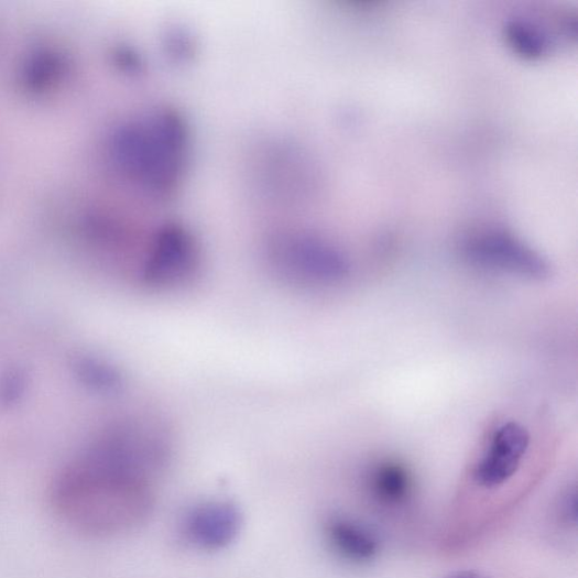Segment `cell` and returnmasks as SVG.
I'll list each match as a JSON object with an SVG mask.
<instances>
[{"label":"cell","instance_id":"6da1fadb","mask_svg":"<svg viewBox=\"0 0 578 578\" xmlns=\"http://www.w3.org/2000/svg\"><path fill=\"white\" fill-rule=\"evenodd\" d=\"M155 501L154 481L102 439L63 471L52 492L57 516L94 538L114 537L143 524Z\"/></svg>","mask_w":578,"mask_h":578},{"label":"cell","instance_id":"7a4b0ae2","mask_svg":"<svg viewBox=\"0 0 578 578\" xmlns=\"http://www.w3.org/2000/svg\"><path fill=\"white\" fill-rule=\"evenodd\" d=\"M189 151L185 119L167 108L130 119L116 129L110 142L111 164L120 179L157 200L181 188Z\"/></svg>","mask_w":578,"mask_h":578},{"label":"cell","instance_id":"3957f363","mask_svg":"<svg viewBox=\"0 0 578 578\" xmlns=\"http://www.w3.org/2000/svg\"><path fill=\"white\" fill-rule=\"evenodd\" d=\"M265 253L276 276L296 287L335 286L343 282L350 270L339 249L307 235H275L266 242Z\"/></svg>","mask_w":578,"mask_h":578},{"label":"cell","instance_id":"277c9868","mask_svg":"<svg viewBox=\"0 0 578 578\" xmlns=\"http://www.w3.org/2000/svg\"><path fill=\"white\" fill-rule=\"evenodd\" d=\"M201 250L184 226L157 228L144 266L141 285L156 292H172L194 285L201 274Z\"/></svg>","mask_w":578,"mask_h":578},{"label":"cell","instance_id":"5b68a950","mask_svg":"<svg viewBox=\"0 0 578 578\" xmlns=\"http://www.w3.org/2000/svg\"><path fill=\"white\" fill-rule=\"evenodd\" d=\"M466 257L482 269L531 280L550 274L547 260L512 235L501 231L481 233L465 246Z\"/></svg>","mask_w":578,"mask_h":578},{"label":"cell","instance_id":"8992f818","mask_svg":"<svg viewBox=\"0 0 578 578\" xmlns=\"http://www.w3.org/2000/svg\"><path fill=\"white\" fill-rule=\"evenodd\" d=\"M530 444L531 435L522 424L509 421L499 425L475 462L473 482L486 491L504 486L520 470Z\"/></svg>","mask_w":578,"mask_h":578},{"label":"cell","instance_id":"52a82bcc","mask_svg":"<svg viewBox=\"0 0 578 578\" xmlns=\"http://www.w3.org/2000/svg\"><path fill=\"white\" fill-rule=\"evenodd\" d=\"M241 514L229 502H206L187 516L185 532L188 541L206 550H218L232 544L240 532Z\"/></svg>","mask_w":578,"mask_h":578},{"label":"cell","instance_id":"ba28073f","mask_svg":"<svg viewBox=\"0 0 578 578\" xmlns=\"http://www.w3.org/2000/svg\"><path fill=\"white\" fill-rule=\"evenodd\" d=\"M325 531L330 547L350 563L369 564L381 552L378 533L361 521L336 515L328 520Z\"/></svg>","mask_w":578,"mask_h":578},{"label":"cell","instance_id":"9c48e42d","mask_svg":"<svg viewBox=\"0 0 578 578\" xmlns=\"http://www.w3.org/2000/svg\"><path fill=\"white\" fill-rule=\"evenodd\" d=\"M368 489L377 504L390 510L402 509L414 495V479L404 465L382 461L369 472Z\"/></svg>","mask_w":578,"mask_h":578},{"label":"cell","instance_id":"30bf717a","mask_svg":"<svg viewBox=\"0 0 578 578\" xmlns=\"http://www.w3.org/2000/svg\"><path fill=\"white\" fill-rule=\"evenodd\" d=\"M504 31L511 47L523 56L539 57L550 47L548 35L530 21L517 18L509 20Z\"/></svg>","mask_w":578,"mask_h":578},{"label":"cell","instance_id":"8fae6325","mask_svg":"<svg viewBox=\"0 0 578 578\" xmlns=\"http://www.w3.org/2000/svg\"><path fill=\"white\" fill-rule=\"evenodd\" d=\"M557 515L567 525L575 526L577 523V492L576 488H569L560 497L557 503Z\"/></svg>","mask_w":578,"mask_h":578},{"label":"cell","instance_id":"7c38bea8","mask_svg":"<svg viewBox=\"0 0 578 578\" xmlns=\"http://www.w3.org/2000/svg\"><path fill=\"white\" fill-rule=\"evenodd\" d=\"M441 578H491L482 571L475 569H460L443 576Z\"/></svg>","mask_w":578,"mask_h":578}]
</instances>
